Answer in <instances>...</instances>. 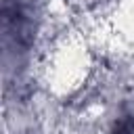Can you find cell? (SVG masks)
I'll use <instances>...</instances> for the list:
<instances>
[]
</instances>
